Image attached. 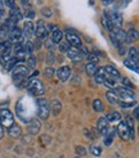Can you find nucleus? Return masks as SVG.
Segmentation results:
<instances>
[{"mask_svg":"<svg viewBox=\"0 0 139 158\" xmlns=\"http://www.w3.org/2000/svg\"><path fill=\"white\" fill-rule=\"evenodd\" d=\"M66 40H67V43L70 44V46H74V48L80 49L81 46H82L81 39L79 37V35L71 32V31H67V32H66Z\"/></svg>","mask_w":139,"mask_h":158,"instance_id":"obj_10","label":"nucleus"},{"mask_svg":"<svg viewBox=\"0 0 139 158\" xmlns=\"http://www.w3.org/2000/svg\"><path fill=\"white\" fill-rule=\"evenodd\" d=\"M124 122L126 123V126H128V127H129L130 130H134V120H133V118H131V117H128V118H126V120L124 121Z\"/></svg>","mask_w":139,"mask_h":158,"instance_id":"obj_48","label":"nucleus"},{"mask_svg":"<svg viewBox=\"0 0 139 158\" xmlns=\"http://www.w3.org/2000/svg\"><path fill=\"white\" fill-rule=\"evenodd\" d=\"M117 40L120 41V44H122V43H126L128 44V39H126V31H124L121 27H115L113 28V31L111 32Z\"/></svg>","mask_w":139,"mask_h":158,"instance_id":"obj_17","label":"nucleus"},{"mask_svg":"<svg viewBox=\"0 0 139 158\" xmlns=\"http://www.w3.org/2000/svg\"><path fill=\"white\" fill-rule=\"evenodd\" d=\"M61 109H62V104H61L59 100H57V99L50 100V103H49V110H50V112L54 116H58L61 113Z\"/></svg>","mask_w":139,"mask_h":158,"instance_id":"obj_19","label":"nucleus"},{"mask_svg":"<svg viewBox=\"0 0 139 158\" xmlns=\"http://www.w3.org/2000/svg\"><path fill=\"white\" fill-rule=\"evenodd\" d=\"M9 17H12L13 19H15L17 22H19V21L23 18V13H22V10L19 9L18 6H15L14 9H12V10H11V13H9Z\"/></svg>","mask_w":139,"mask_h":158,"instance_id":"obj_25","label":"nucleus"},{"mask_svg":"<svg viewBox=\"0 0 139 158\" xmlns=\"http://www.w3.org/2000/svg\"><path fill=\"white\" fill-rule=\"evenodd\" d=\"M37 75H39V72H37V71H35V72H34L32 75H31V76H30V78H35V77H36Z\"/></svg>","mask_w":139,"mask_h":158,"instance_id":"obj_61","label":"nucleus"},{"mask_svg":"<svg viewBox=\"0 0 139 158\" xmlns=\"http://www.w3.org/2000/svg\"><path fill=\"white\" fill-rule=\"evenodd\" d=\"M63 36H65L63 31L59 30V28H57L56 31H53V32L50 34V39H52V41H53L54 44L62 43V40H63Z\"/></svg>","mask_w":139,"mask_h":158,"instance_id":"obj_21","label":"nucleus"},{"mask_svg":"<svg viewBox=\"0 0 139 158\" xmlns=\"http://www.w3.org/2000/svg\"><path fill=\"white\" fill-rule=\"evenodd\" d=\"M12 71H13V72H12V78H13V81L17 85L22 84L23 81H26L27 76L30 73V69L25 64H22V63H18V64L15 66Z\"/></svg>","mask_w":139,"mask_h":158,"instance_id":"obj_1","label":"nucleus"},{"mask_svg":"<svg viewBox=\"0 0 139 158\" xmlns=\"http://www.w3.org/2000/svg\"><path fill=\"white\" fill-rule=\"evenodd\" d=\"M41 14L45 18H50L53 15V10L50 9V8H41Z\"/></svg>","mask_w":139,"mask_h":158,"instance_id":"obj_44","label":"nucleus"},{"mask_svg":"<svg viewBox=\"0 0 139 158\" xmlns=\"http://www.w3.org/2000/svg\"><path fill=\"white\" fill-rule=\"evenodd\" d=\"M5 18V10L3 8H0V19H4Z\"/></svg>","mask_w":139,"mask_h":158,"instance_id":"obj_56","label":"nucleus"},{"mask_svg":"<svg viewBox=\"0 0 139 158\" xmlns=\"http://www.w3.org/2000/svg\"><path fill=\"white\" fill-rule=\"evenodd\" d=\"M89 153L94 157H100L102 156V147L99 145H90L89 147Z\"/></svg>","mask_w":139,"mask_h":158,"instance_id":"obj_33","label":"nucleus"},{"mask_svg":"<svg viewBox=\"0 0 139 158\" xmlns=\"http://www.w3.org/2000/svg\"><path fill=\"white\" fill-rule=\"evenodd\" d=\"M117 103L121 108H133L135 107V100H117Z\"/></svg>","mask_w":139,"mask_h":158,"instance_id":"obj_34","label":"nucleus"},{"mask_svg":"<svg viewBox=\"0 0 139 158\" xmlns=\"http://www.w3.org/2000/svg\"><path fill=\"white\" fill-rule=\"evenodd\" d=\"M115 134H116V129L112 127L108 130L104 135H103V143L106 147H110L112 143H113V138H115Z\"/></svg>","mask_w":139,"mask_h":158,"instance_id":"obj_18","label":"nucleus"},{"mask_svg":"<svg viewBox=\"0 0 139 158\" xmlns=\"http://www.w3.org/2000/svg\"><path fill=\"white\" fill-rule=\"evenodd\" d=\"M86 59H88L89 63H98V60H99V58L94 53H88L86 54Z\"/></svg>","mask_w":139,"mask_h":158,"instance_id":"obj_43","label":"nucleus"},{"mask_svg":"<svg viewBox=\"0 0 139 158\" xmlns=\"http://www.w3.org/2000/svg\"><path fill=\"white\" fill-rule=\"evenodd\" d=\"M117 49H119V53H120L121 55H124V54H125V53H126V49H125V48H124V45H120V46H119V48H117Z\"/></svg>","mask_w":139,"mask_h":158,"instance_id":"obj_55","label":"nucleus"},{"mask_svg":"<svg viewBox=\"0 0 139 158\" xmlns=\"http://www.w3.org/2000/svg\"><path fill=\"white\" fill-rule=\"evenodd\" d=\"M76 153H77V156H79V157H80V156L82 157V156L86 154V151H85V148H84L82 145H77V147H76Z\"/></svg>","mask_w":139,"mask_h":158,"instance_id":"obj_47","label":"nucleus"},{"mask_svg":"<svg viewBox=\"0 0 139 158\" xmlns=\"http://www.w3.org/2000/svg\"><path fill=\"white\" fill-rule=\"evenodd\" d=\"M36 66V58H35V55L32 54H30L28 57H27V63H26V67L28 69H34Z\"/></svg>","mask_w":139,"mask_h":158,"instance_id":"obj_36","label":"nucleus"},{"mask_svg":"<svg viewBox=\"0 0 139 158\" xmlns=\"http://www.w3.org/2000/svg\"><path fill=\"white\" fill-rule=\"evenodd\" d=\"M23 17H26L27 19H32L34 17H35V10H32V9H26V12H25V14H23Z\"/></svg>","mask_w":139,"mask_h":158,"instance_id":"obj_45","label":"nucleus"},{"mask_svg":"<svg viewBox=\"0 0 139 158\" xmlns=\"http://www.w3.org/2000/svg\"><path fill=\"white\" fill-rule=\"evenodd\" d=\"M57 77H58V80L62 81V82H66L70 76H71V68H70L68 66H62L61 68L57 69Z\"/></svg>","mask_w":139,"mask_h":158,"instance_id":"obj_13","label":"nucleus"},{"mask_svg":"<svg viewBox=\"0 0 139 158\" xmlns=\"http://www.w3.org/2000/svg\"><path fill=\"white\" fill-rule=\"evenodd\" d=\"M36 114L39 120H46L49 117V102L44 98H39L36 100Z\"/></svg>","mask_w":139,"mask_h":158,"instance_id":"obj_2","label":"nucleus"},{"mask_svg":"<svg viewBox=\"0 0 139 158\" xmlns=\"http://www.w3.org/2000/svg\"><path fill=\"white\" fill-rule=\"evenodd\" d=\"M45 27H46V31H48L49 34H52L53 31H56V30L58 28L56 25H54V23H48V25H46V23H45Z\"/></svg>","mask_w":139,"mask_h":158,"instance_id":"obj_49","label":"nucleus"},{"mask_svg":"<svg viewBox=\"0 0 139 158\" xmlns=\"http://www.w3.org/2000/svg\"><path fill=\"white\" fill-rule=\"evenodd\" d=\"M97 129H98V131L102 134V135H104V134L110 130V122L107 121V118H106V116L104 117H100L99 120L97 121Z\"/></svg>","mask_w":139,"mask_h":158,"instance_id":"obj_16","label":"nucleus"},{"mask_svg":"<svg viewBox=\"0 0 139 158\" xmlns=\"http://www.w3.org/2000/svg\"><path fill=\"white\" fill-rule=\"evenodd\" d=\"M106 78H107V73H106L104 68H98V71H97L95 75H94L95 82H97L98 85H103V82H104Z\"/></svg>","mask_w":139,"mask_h":158,"instance_id":"obj_20","label":"nucleus"},{"mask_svg":"<svg viewBox=\"0 0 139 158\" xmlns=\"http://www.w3.org/2000/svg\"><path fill=\"white\" fill-rule=\"evenodd\" d=\"M21 127H19V125H15V123H13L11 127H8V134L12 136V138H14V139H17V138H19L21 136Z\"/></svg>","mask_w":139,"mask_h":158,"instance_id":"obj_22","label":"nucleus"},{"mask_svg":"<svg viewBox=\"0 0 139 158\" xmlns=\"http://www.w3.org/2000/svg\"><path fill=\"white\" fill-rule=\"evenodd\" d=\"M14 123V116L9 109H0V125L3 127H11Z\"/></svg>","mask_w":139,"mask_h":158,"instance_id":"obj_6","label":"nucleus"},{"mask_svg":"<svg viewBox=\"0 0 139 158\" xmlns=\"http://www.w3.org/2000/svg\"><path fill=\"white\" fill-rule=\"evenodd\" d=\"M134 118L138 120V107H134Z\"/></svg>","mask_w":139,"mask_h":158,"instance_id":"obj_60","label":"nucleus"},{"mask_svg":"<svg viewBox=\"0 0 139 158\" xmlns=\"http://www.w3.org/2000/svg\"><path fill=\"white\" fill-rule=\"evenodd\" d=\"M106 99L108 100V103H110V104H116V103H117V100H119L117 95H116V93L113 90H108L106 93Z\"/></svg>","mask_w":139,"mask_h":158,"instance_id":"obj_28","label":"nucleus"},{"mask_svg":"<svg viewBox=\"0 0 139 158\" xmlns=\"http://www.w3.org/2000/svg\"><path fill=\"white\" fill-rule=\"evenodd\" d=\"M93 109L95 110V112H103L104 110V106H103V102L100 99H94V102H93Z\"/></svg>","mask_w":139,"mask_h":158,"instance_id":"obj_32","label":"nucleus"},{"mask_svg":"<svg viewBox=\"0 0 139 158\" xmlns=\"http://www.w3.org/2000/svg\"><path fill=\"white\" fill-rule=\"evenodd\" d=\"M27 130H28V132L31 134V135H37V134L40 132V130H41V122H40V120H39L37 117H34L32 120L30 121Z\"/></svg>","mask_w":139,"mask_h":158,"instance_id":"obj_12","label":"nucleus"},{"mask_svg":"<svg viewBox=\"0 0 139 158\" xmlns=\"http://www.w3.org/2000/svg\"><path fill=\"white\" fill-rule=\"evenodd\" d=\"M98 71V66H97V63H86L85 64V72H86V75L88 76H94L95 75V72Z\"/></svg>","mask_w":139,"mask_h":158,"instance_id":"obj_24","label":"nucleus"},{"mask_svg":"<svg viewBox=\"0 0 139 158\" xmlns=\"http://www.w3.org/2000/svg\"><path fill=\"white\" fill-rule=\"evenodd\" d=\"M110 39H111V41L113 43V45L116 46V48H119V46L121 45V44H120V41H119L117 39H116V37H115V36H113V35H112L111 32H110Z\"/></svg>","mask_w":139,"mask_h":158,"instance_id":"obj_51","label":"nucleus"},{"mask_svg":"<svg viewBox=\"0 0 139 158\" xmlns=\"http://www.w3.org/2000/svg\"><path fill=\"white\" fill-rule=\"evenodd\" d=\"M102 25H103V27H104L107 31H110V32H112V31H113V28L116 27V26L113 25V23H111L110 21H108V19L104 17V15L102 17Z\"/></svg>","mask_w":139,"mask_h":158,"instance_id":"obj_37","label":"nucleus"},{"mask_svg":"<svg viewBox=\"0 0 139 158\" xmlns=\"http://www.w3.org/2000/svg\"><path fill=\"white\" fill-rule=\"evenodd\" d=\"M131 2H133V0H122L121 4H122V6H126V5H128V4H130Z\"/></svg>","mask_w":139,"mask_h":158,"instance_id":"obj_58","label":"nucleus"},{"mask_svg":"<svg viewBox=\"0 0 139 158\" xmlns=\"http://www.w3.org/2000/svg\"><path fill=\"white\" fill-rule=\"evenodd\" d=\"M5 6L9 8L11 10L14 9V8L17 6V5H15V0H5Z\"/></svg>","mask_w":139,"mask_h":158,"instance_id":"obj_50","label":"nucleus"},{"mask_svg":"<svg viewBox=\"0 0 139 158\" xmlns=\"http://www.w3.org/2000/svg\"><path fill=\"white\" fill-rule=\"evenodd\" d=\"M124 66H126L129 69H131V71H134L135 73H138V71H139V68H138V63H135V62H133L131 59H125L124 60Z\"/></svg>","mask_w":139,"mask_h":158,"instance_id":"obj_30","label":"nucleus"},{"mask_svg":"<svg viewBox=\"0 0 139 158\" xmlns=\"http://www.w3.org/2000/svg\"><path fill=\"white\" fill-rule=\"evenodd\" d=\"M104 68V71H106V73H107V76L108 77H111V78H113V80H120L121 78V75H120V71L116 68L115 66H112V64H107L106 67H103Z\"/></svg>","mask_w":139,"mask_h":158,"instance_id":"obj_14","label":"nucleus"},{"mask_svg":"<svg viewBox=\"0 0 139 158\" xmlns=\"http://www.w3.org/2000/svg\"><path fill=\"white\" fill-rule=\"evenodd\" d=\"M21 3H22V5H23V6H25V8H27V9H28L30 3H31V0H21Z\"/></svg>","mask_w":139,"mask_h":158,"instance_id":"obj_54","label":"nucleus"},{"mask_svg":"<svg viewBox=\"0 0 139 158\" xmlns=\"http://www.w3.org/2000/svg\"><path fill=\"white\" fill-rule=\"evenodd\" d=\"M45 40H46V41H45V48H46V49L52 50V49L56 48V44L52 41V39H45Z\"/></svg>","mask_w":139,"mask_h":158,"instance_id":"obj_46","label":"nucleus"},{"mask_svg":"<svg viewBox=\"0 0 139 158\" xmlns=\"http://www.w3.org/2000/svg\"><path fill=\"white\" fill-rule=\"evenodd\" d=\"M113 2H115V0H102V3H103L104 5H111Z\"/></svg>","mask_w":139,"mask_h":158,"instance_id":"obj_57","label":"nucleus"},{"mask_svg":"<svg viewBox=\"0 0 139 158\" xmlns=\"http://www.w3.org/2000/svg\"><path fill=\"white\" fill-rule=\"evenodd\" d=\"M104 17L110 21L111 23H113V25L116 27H121L122 23H124V19H122V15L119 13V12H104Z\"/></svg>","mask_w":139,"mask_h":158,"instance_id":"obj_9","label":"nucleus"},{"mask_svg":"<svg viewBox=\"0 0 139 158\" xmlns=\"http://www.w3.org/2000/svg\"><path fill=\"white\" fill-rule=\"evenodd\" d=\"M66 54H67V58H68V59H71V60L75 62V63L81 62L82 58H84V54L80 52V49L74 48V46H70L68 50L66 52Z\"/></svg>","mask_w":139,"mask_h":158,"instance_id":"obj_11","label":"nucleus"},{"mask_svg":"<svg viewBox=\"0 0 139 158\" xmlns=\"http://www.w3.org/2000/svg\"><path fill=\"white\" fill-rule=\"evenodd\" d=\"M18 63H19V60H18L17 58H15V57H12L8 62H5V69H6V71H12L15 66L18 64Z\"/></svg>","mask_w":139,"mask_h":158,"instance_id":"obj_31","label":"nucleus"},{"mask_svg":"<svg viewBox=\"0 0 139 158\" xmlns=\"http://www.w3.org/2000/svg\"><path fill=\"white\" fill-rule=\"evenodd\" d=\"M126 39H128V44H131L135 40H138V31L135 28H130L126 32Z\"/></svg>","mask_w":139,"mask_h":158,"instance_id":"obj_26","label":"nucleus"},{"mask_svg":"<svg viewBox=\"0 0 139 158\" xmlns=\"http://www.w3.org/2000/svg\"><path fill=\"white\" fill-rule=\"evenodd\" d=\"M128 55H129V59H131L133 62L138 63V60H139V53H138V49H137V48H134V46L129 48Z\"/></svg>","mask_w":139,"mask_h":158,"instance_id":"obj_27","label":"nucleus"},{"mask_svg":"<svg viewBox=\"0 0 139 158\" xmlns=\"http://www.w3.org/2000/svg\"><path fill=\"white\" fill-rule=\"evenodd\" d=\"M34 45H35V46H34V49H40V48H41V45H43V44H41V40H39V39H37V40L34 43Z\"/></svg>","mask_w":139,"mask_h":158,"instance_id":"obj_53","label":"nucleus"},{"mask_svg":"<svg viewBox=\"0 0 139 158\" xmlns=\"http://www.w3.org/2000/svg\"><path fill=\"white\" fill-rule=\"evenodd\" d=\"M8 32H9V28L4 25H0V41L5 40L8 37Z\"/></svg>","mask_w":139,"mask_h":158,"instance_id":"obj_38","label":"nucleus"},{"mask_svg":"<svg viewBox=\"0 0 139 158\" xmlns=\"http://www.w3.org/2000/svg\"><path fill=\"white\" fill-rule=\"evenodd\" d=\"M23 49H25V52H26V55L32 54V52H34V43L30 41V40L26 41L25 45H23Z\"/></svg>","mask_w":139,"mask_h":158,"instance_id":"obj_39","label":"nucleus"},{"mask_svg":"<svg viewBox=\"0 0 139 158\" xmlns=\"http://www.w3.org/2000/svg\"><path fill=\"white\" fill-rule=\"evenodd\" d=\"M22 34H23V37H32L35 35V25L31 21H27L25 25H23V30H22Z\"/></svg>","mask_w":139,"mask_h":158,"instance_id":"obj_15","label":"nucleus"},{"mask_svg":"<svg viewBox=\"0 0 139 158\" xmlns=\"http://www.w3.org/2000/svg\"><path fill=\"white\" fill-rule=\"evenodd\" d=\"M35 36L39 40H45V39H48V36H49V32L46 31V27H45V23L41 19H39L35 26Z\"/></svg>","mask_w":139,"mask_h":158,"instance_id":"obj_8","label":"nucleus"},{"mask_svg":"<svg viewBox=\"0 0 139 158\" xmlns=\"http://www.w3.org/2000/svg\"><path fill=\"white\" fill-rule=\"evenodd\" d=\"M12 43L9 40H3L0 41V54H3L4 52H6L8 49H12Z\"/></svg>","mask_w":139,"mask_h":158,"instance_id":"obj_35","label":"nucleus"},{"mask_svg":"<svg viewBox=\"0 0 139 158\" xmlns=\"http://www.w3.org/2000/svg\"><path fill=\"white\" fill-rule=\"evenodd\" d=\"M103 85L106 86V88L111 89V90H113V89H116V88H119V86H117V81L113 80V78H111V77H108V76H107V78L104 80Z\"/></svg>","mask_w":139,"mask_h":158,"instance_id":"obj_29","label":"nucleus"},{"mask_svg":"<svg viewBox=\"0 0 139 158\" xmlns=\"http://www.w3.org/2000/svg\"><path fill=\"white\" fill-rule=\"evenodd\" d=\"M121 84H122V88H126V89H130V90H133V89H134L133 82H131L129 78H126V77H124V78H122V80H121Z\"/></svg>","mask_w":139,"mask_h":158,"instance_id":"obj_41","label":"nucleus"},{"mask_svg":"<svg viewBox=\"0 0 139 158\" xmlns=\"http://www.w3.org/2000/svg\"><path fill=\"white\" fill-rule=\"evenodd\" d=\"M8 37H9V41L12 44L14 43H23V34H22V30L15 26V27H12L8 32Z\"/></svg>","mask_w":139,"mask_h":158,"instance_id":"obj_7","label":"nucleus"},{"mask_svg":"<svg viewBox=\"0 0 139 158\" xmlns=\"http://www.w3.org/2000/svg\"><path fill=\"white\" fill-rule=\"evenodd\" d=\"M70 48V44L66 41V43H61V46H59V50L61 52H67Z\"/></svg>","mask_w":139,"mask_h":158,"instance_id":"obj_52","label":"nucleus"},{"mask_svg":"<svg viewBox=\"0 0 139 158\" xmlns=\"http://www.w3.org/2000/svg\"><path fill=\"white\" fill-rule=\"evenodd\" d=\"M106 118H107V121L108 122H120L121 121V114L117 112V110H112V112H110L107 116H106Z\"/></svg>","mask_w":139,"mask_h":158,"instance_id":"obj_23","label":"nucleus"},{"mask_svg":"<svg viewBox=\"0 0 139 158\" xmlns=\"http://www.w3.org/2000/svg\"><path fill=\"white\" fill-rule=\"evenodd\" d=\"M113 91L116 93L119 100H137L135 98V93L130 89H126V88H116L113 89Z\"/></svg>","mask_w":139,"mask_h":158,"instance_id":"obj_5","label":"nucleus"},{"mask_svg":"<svg viewBox=\"0 0 139 158\" xmlns=\"http://www.w3.org/2000/svg\"><path fill=\"white\" fill-rule=\"evenodd\" d=\"M27 90L31 95H34V97H40L45 91L44 84L40 80H36V78H32V80H30L27 82Z\"/></svg>","mask_w":139,"mask_h":158,"instance_id":"obj_3","label":"nucleus"},{"mask_svg":"<svg viewBox=\"0 0 139 158\" xmlns=\"http://www.w3.org/2000/svg\"><path fill=\"white\" fill-rule=\"evenodd\" d=\"M76 158H80V157H79V156H77V157H76Z\"/></svg>","mask_w":139,"mask_h":158,"instance_id":"obj_63","label":"nucleus"},{"mask_svg":"<svg viewBox=\"0 0 139 158\" xmlns=\"http://www.w3.org/2000/svg\"><path fill=\"white\" fill-rule=\"evenodd\" d=\"M116 132H117L119 136H120L121 139H124V140L134 139V130H130L124 121H120L119 126L116 127Z\"/></svg>","mask_w":139,"mask_h":158,"instance_id":"obj_4","label":"nucleus"},{"mask_svg":"<svg viewBox=\"0 0 139 158\" xmlns=\"http://www.w3.org/2000/svg\"><path fill=\"white\" fill-rule=\"evenodd\" d=\"M56 62V55H54L53 52H49L46 54V58H45V63L46 66H53V63Z\"/></svg>","mask_w":139,"mask_h":158,"instance_id":"obj_40","label":"nucleus"},{"mask_svg":"<svg viewBox=\"0 0 139 158\" xmlns=\"http://www.w3.org/2000/svg\"><path fill=\"white\" fill-rule=\"evenodd\" d=\"M3 136H4V127L0 125V139H3Z\"/></svg>","mask_w":139,"mask_h":158,"instance_id":"obj_59","label":"nucleus"},{"mask_svg":"<svg viewBox=\"0 0 139 158\" xmlns=\"http://www.w3.org/2000/svg\"><path fill=\"white\" fill-rule=\"evenodd\" d=\"M54 73H56V71H54V68H53L52 66H48V67L44 69V76H45V77H48V78H50Z\"/></svg>","mask_w":139,"mask_h":158,"instance_id":"obj_42","label":"nucleus"},{"mask_svg":"<svg viewBox=\"0 0 139 158\" xmlns=\"http://www.w3.org/2000/svg\"><path fill=\"white\" fill-rule=\"evenodd\" d=\"M2 6H3V3H2V2H0V8H2Z\"/></svg>","mask_w":139,"mask_h":158,"instance_id":"obj_62","label":"nucleus"}]
</instances>
